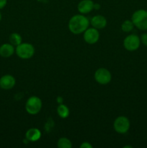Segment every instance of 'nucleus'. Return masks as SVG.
Wrapping results in <instances>:
<instances>
[{
	"label": "nucleus",
	"instance_id": "1",
	"mask_svg": "<svg viewBox=\"0 0 147 148\" xmlns=\"http://www.w3.org/2000/svg\"><path fill=\"white\" fill-rule=\"evenodd\" d=\"M89 20L82 14H76L70 19L69 22V30L74 34L84 33L89 27Z\"/></svg>",
	"mask_w": 147,
	"mask_h": 148
},
{
	"label": "nucleus",
	"instance_id": "2",
	"mask_svg": "<svg viewBox=\"0 0 147 148\" xmlns=\"http://www.w3.org/2000/svg\"><path fill=\"white\" fill-rule=\"evenodd\" d=\"M131 20L134 26L141 30H147V11L145 10H138L133 14Z\"/></svg>",
	"mask_w": 147,
	"mask_h": 148
},
{
	"label": "nucleus",
	"instance_id": "3",
	"mask_svg": "<svg viewBox=\"0 0 147 148\" xmlns=\"http://www.w3.org/2000/svg\"><path fill=\"white\" fill-rule=\"evenodd\" d=\"M16 53L19 57L22 59H30L34 55L35 49L30 43H21L16 46Z\"/></svg>",
	"mask_w": 147,
	"mask_h": 148
},
{
	"label": "nucleus",
	"instance_id": "4",
	"mask_svg": "<svg viewBox=\"0 0 147 148\" xmlns=\"http://www.w3.org/2000/svg\"><path fill=\"white\" fill-rule=\"evenodd\" d=\"M42 108V101L38 97L32 96L28 98L25 104V109L28 114L35 115L38 114Z\"/></svg>",
	"mask_w": 147,
	"mask_h": 148
},
{
	"label": "nucleus",
	"instance_id": "5",
	"mask_svg": "<svg viewBox=\"0 0 147 148\" xmlns=\"http://www.w3.org/2000/svg\"><path fill=\"white\" fill-rule=\"evenodd\" d=\"M140 44H141L140 38L135 34L129 35L123 40L124 48L129 51H136L139 48Z\"/></svg>",
	"mask_w": 147,
	"mask_h": 148
},
{
	"label": "nucleus",
	"instance_id": "6",
	"mask_svg": "<svg viewBox=\"0 0 147 148\" xmlns=\"http://www.w3.org/2000/svg\"><path fill=\"white\" fill-rule=\"evenodd\" d=\"M113 127L119 134H125L130 129V121L125 116H118L115 120Z\"/></svg>",
	"mask_w": 147,
	"mask_h": 148
},
{
	"label": "nucleus",
	"instance_id": "7",
	"mask_svg": "<svg viewBox=\"0 0 147 148\" xmlns=\"http://www.w3.org/2000/svg\"><path fill=\"white\" fill-rule=\"evenodd\" d=\"M95 79L100 85H107L112 79V75L109 70L105 68H99L95 72Z\"/></svg>",
	"mask_w": 147,
	"mask_h": 148
},
{
	"label": "nucleus",
	"instance_id": "8",
	"mask_svg": "<svg viewBox=\"0 0 147 148\" xmlns=\"http://www.w3.org/2000/svg\"><path fill=\"white\" fill-rule=\"evenodd\" d=\"M99 38V33L97 29L95 27H88L84 32V39L85 42L89 44H95L98 41Z\"/></svg>",
	"mask_w": 147,
	"mask_h": 148
},
{
	"label": "nucleus",
	"instance_id": "9",
	"mask_svg": "<svg viewBox=\"0 0 147 148\" xmlns=\"http://www.w3.org/2000/svg\"><path fill=\"white\" fill-rule=\"evenodd\" d=\"M16 80L13 76L5 75L0 78V88L3 90H10L15 85Z\"/></svg>",
	"mask_w": 147,
	"mask_h": 148
},
{
	"label": "nucleus",
	"instance_id": "10",
	"mask_svg": "<svg viewBox=\"0 0 147 148\" xmlns=\"http://www.w3.org/2000/svg\"><path fill=\"white\" fill-rule=\"evenodd\" d=\"M94 4L92 0H82L78 4V11L82 14H87L94 9Z\"/></svg>",
	"mask_w": 147,
	"mask_h": 148
},
{
	"label": "nucleus",
	"instance_id": "11",
	"mask_svg": "<svg viewBox=\"0 0 147 148\" xmlns=\"http://www.w3.org/2000/svg\"><path fill=\"white\" fill-rule=\"evenodd\" d=\"M91 25L96 29H102L107 25V20L102 15H95L91 19Z\"/></svg>",
	"mask_w": 147,
	"mask_h": 148
},
{
	"label": "nucleus",
	"instance_id": "12",
	"mask_svg": "<svg viewBox=\"0 0 147 148\" xmlns=\"http://www.w3.org/2000/svg\"><path fill=\"white\" fill-rule=\"evenodd\" d=\"M14 53V48L11 43H4L0 46V56L4 58H9Z\"/></svg>",
	"mask_w": 147,
	"mask_h": 148
},
{
	"label": "nucleus",
	"instance_id": "13",
	"mask_svg": "<svg viewBox=\"0 0 147 148\" xmlns=\"http://www.w3.org/2000/svg\"><path fill=\"white\" fill-rule=\"evenodd\" d=\"M41 137V132L39 130L36 128H31L27 131L25 134V137L28 141L35 142L37 141Z\"/></svg>",
	"mask_w": 147,
	"mask_h": 148
},
{
	"label": "nucleus",
	"instance_id": "14",
	"mask_svg": "<svg viewBox=\"0 0 147 148\" xmlns=\"http://www.w3.org/2000/svg\"><path fill=\"white\" fill-rule=\"evenodd\" d=\"M57 113L62 119H66L69 115V109L66 105L61 103L57 108Z\"/></svg>",
	"mask_w": 147,
	"mask_h": 148
},
{
	"label": "nucleus",
	"instance_id": "15",
	"mask_svg": "<svg viewBox=\"0 0 147 148\" xmlns=\"http://www.w3.org/2000/svg\"><path fill=\"white\" fill-rule=\"evenodd\" d=\"M10 42L14 46H17L22 43V37L20 34L17 33H12L10 36Z\"/></svg>",
	"mask_w": 147,
	"mask_h": 148
},
{
	"label": "nucleus",
	"instance_id": "16",
	"mask_svg": "<svg viewBox=\"0 0 147 148\" xmlns=\"http://www.w3.org/2000/svg\"><path fill=\"white\" fill-rule=\"evenodd\" d=\"M134 27L135 26H134V24L132 22V20H126L122 23V25H121V29L125 33H129V32L132 31Z\"/></svg>",
	"mask_w": 147,
	"mask_h": 148
},
{
	"label": "nucleus",
	"instance_id": "17",
	"mask_svg": "<svg viewBox=\"0 0 147 148\" xmlns=\"http://www.w3.org/2000/svg\"><path fill=\"white\" fill-rule=\"evenodd\" d=\"M57 145L59 148H71L72 147L71 142L66 137H61L59 139Z\"/></svg>",
	"mask_w": 147,
	"mask_h": 148
},
{
	"label": "nucleus",
	"instance_id": "18",
	"mask_svg": "<svg viewBox=\"0 0 147 148\" xmlns=\"http://www.w3.org/2000/svg\"><path fill=\"white\" fill-rule=\"evenodd\" d=\"M140 40L141 43H142L145 46H147V33H143L141 36Z\"/></svg>",
	"mask_w": 147,
	"mask_h": 148
},
{
	"label": "nucleus",
	"instance_id": "19",
	"mask_svg": "<svg viewBox=\"0 0 147 148\" xmlns=\"http://www.w3.org/2000/svg\"><path fill=\"white\" fill-rule=\"evenodd\" d=\"M81 148H92V145L87 142H84L80 145Z\"/></svg>",
	"mask_w": 147,
	"mask_h": 148
},
{
	"label": "nucleus",
	"instance_id": "20",
	"mask_svg": "<svg viewBox=\"0 0 147 148\" xmlns=\"http://www.w3.org/2000/svg\"><path fill=\"white\" fill-rule=\"evenodd\" d=\"M7 4V0H0V10L4 8Z\"/></svg>",
	"mask_w": 147,
	"mask_h": 148
},
{
	"label": "nucleus",
	"instance_id": "21",
	"mask_svg": "<svg viewBox=\"0 0 147 148\" xmlns=\"http://www.w3.org/2000/svg\"><path fill=\"white\" fill-rule=\"evenodd\" d=\"M100 7L101 6L99 4H97H97H94V9H95V10H99Z\"/></svg>",
	"mask_w": 147,
	"mask_h": 148
},
{
	"label": "nucleus",
	"instance_id": "22",
	"mask_svg": "<svg viewBox=\"0 0 147 148\" xmlns=\"http://www.w3.org/2000/svg\"><path fill=\"white\" fill-rule=\"evenodd\" d=\"M57 101H58V103H61L63 102V98H62L61 97L59 96L57 98Z\"/></svg>",
	"mask_w": 147,
	"mask_h": 148
},
{
	"label": "nucleus",
	"instance_id": "23",
	"mask_svg": "<svg viewBox=\"0 0 147 148\" xmlns=\"http://www.w3.org/2000/svg\"><path fill=\"white\" fill-rule=\"evenodd\" d=\"M38 1H40V2H43V3H46L49 1V0H37Z\"/></svg>",
	"mask_w": 147,
	"mask_h": 148
},
{
	"label": "nucleus",
	"instance_id": "24",
	"mask_svg": "<svg viewBox=\"0 0 147 148\" xmlns=\"http://www.w3.org/2000/svg\"><path fill=\"white\" fill-rule=\"evenodd\" d=\"M1 12H0V21H1Z\"/></svg>",
	"mask_w": 147,
	"mask_h": 148
}]
</instances>
